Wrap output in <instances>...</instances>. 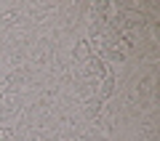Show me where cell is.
I'll use <instances>...</instances> for the list:
<instances>
[{"instance_id":"1","label":"cell","mask_w":160,"mask_h":141,"mask_svg":"<svg viewBox=\"0 0 160 141\" xmlns=\"http://www.w3.org/2000/svg\"><path fill=\"white\" fill-rule=\"evenodd\" d=\"M112 90H115V77H112V75H104L102 90H99V101H104V99H109V96H112Z\"/></svg>"},{"instance_id":"2","label":"cell","mask_w":160,"mask_h":141,"mask_svg":"<svg viewBox=\"0 0 160 141\" xmlns=\"http://www.w3.org/2000/svg\"><path fill=\"white\" fill-rule=\"evenodd\" d=\"M104 56L109 61H126V53L120 51V48H115V45H104Z\"/></svg>"}]
</instances>
